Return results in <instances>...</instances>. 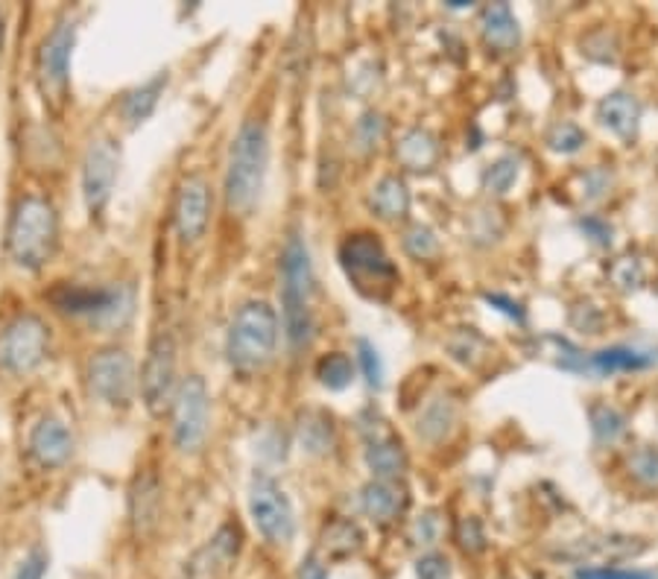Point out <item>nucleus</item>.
Segmentation results:
<instances>
[{"label":"nucleus","mask_w":658,"mask_h":579,"mask_svg":"<svg viewBox=\"0 0 658 579\" xmlns=\"http://www.w3.org/2000/svg\"><path fill=\"white\" fill-rule=\"evenodd\" d=\"M270 168V129L263 120H244L237 129L226 170V208L237 217L252 214Z\"/></svg>","instance_id":"obj_1"},{"label":"nucleus","mask_w":658,"mask_h":579,"mask_svg":"<svg viewBox=\"0 0 658 579\" xmlns=\"http://www.w3.org/2000/svg\"><path fill=\"white\" fill-rule=\"evenodd\" d=\"M281 320L276 308L263 299H252L237 308L226 334V357L231 369L252 375L272 361L279 349Z\"/></svg>","instance_id":"obj_2"},{"label":"nucleus","mask_w":658,"mask_h":579,"mask_svg":"<svg viewBox=\"0 0 658 579\" xmlns=\"http://www.w3.org/2000/svg\"><path fill=\"white\" fill-rule=\"evenodd\" d=\"M9 255L21 269H42L60 246V217L44 196H24L9 219Z\"/></svg>","instance_id":"obj_3"},{"label":"nucleus","mask_w":658,"mask_h":579,"mask_svg":"<svg viewBox=\"0 0 658 579\" xmlns=\"http://www.w3.org/2000/svg\"><path fill=\"white\" fill-rule=\"evenodd\" d=\"M281 313L293 349L311 343L313 336V264L308 244L293 235L281 255Z\"/></svg>","instance_id":"obj_4"},{"label":"nucleus","mask_w":658,"mask_h":579,"mask_svg":"<svg viewBox=\"0 0 658 579\" xmlns=\"http://www.w3.org/2000/svg\"><path fill=\"white\" fill-rule=\"evenodd\" d=\"M339 264L346 269V276L355 281L366 293V287H371V296H387V290L398 285V269L389 260L387 249L378 237L369 232L360 235H348L339 246Z\"/></svg>","instance_id":"obj_5"},{"label":"nucleus","mask_w":658,"mask_h":579,"mask_svg":"<svg viewBox=\"0 0 658 579\" xmlns=\"http://www.w3.org/2000/svg\"><path fill=\"white\" fill-rule=\"evenodd\" d=\"M208 419H212V393L199 375H187L179 384L173 404H170V428L173 442L182 453H196L208 437Z\"/></svg>","instance_id":"obj_6"},{"label":"nucleus","mask_w":658,"mask_h":579,"mask_svg":"<svg viewBox=\"0 0 658 579\" xmlns=\"http://www.w3.org/2000/svg\"><path fill=\"white\" fill-rule=\"evenodd\" d=\"M249 515L263 542L281 547L295 536V513L288 492L263 471H255L249 480Z\"/></svg>","instance_id":"obj_7"},{"label":"nucleus","mask_w":658,"mask_h":579,"mask_svg":"<svg viewBox=\"0 0 658 579\" xmlns=\"http://www.w3.org/2000/svg\"><path fill=\"white\" fill-rule=\"evenodd\" d=\"M51 354V331L39 317L24 313L0 331V372L30 375Z\"/></svg>","instance_id":"obj_8"},{"label":"nucleus","mask_w":658,"mask_h":579,"mask_svg":"<svg viewBox=\"0 0 658 579\" xmlns=\"http://www.w3.org/2000/svg\"><path fill=\"white\" fill-rule=\"evenodd\" d=\"M176 340L168 328H159L147 349L144 369H141V395L152 416H161L176 395Z\"/></svg>","instance_id":"obj_9"},{"label":"nucleus","mask_w":658,"mask_h":579,"mask_svg":"<svg viewBox=\"0 0 658 579\" xmlns=\"http://www.w3.org/2000/svg\"><path fill=\"white\" fill-rule=\"evenodd\" d=\"M76 44V24L74 21H62L44 35L39 56H35V74H39V85H42L44 100H51L53 106H62L65 94H68L71 79V56H74Z\"/></svg>","instance_id":"obj_10"},{"label":"nucleus","mask_w":658,"mask_h":579,"mask_svg":"<svg viewBox=\"0 0 658 579\" xmlns=\"http://www.w3.org/2000/svg\"><path fill=\"white\" fill-rule=\"evenodd\" d=\"M136 384V363L123 349H103L88 361V386L109 407H127Z\"/></svg>","instance_id":"obj_11"},{"label":"nucleus","mask_w":658,"mask_h":579,"mask_svg":"<svg viewBox=\"0 0 658 579\" xmlns=\"http://www.w3.org/2000/svg\"><path fill=\"white\" fill-rule=\"evenodd\" d=\"M118 164L120 152L115 141L109 138H97L88 143V152L83 159V193L85 205L94 214H103V208L109 205L115 182H118Z\"/></svg>","instance_id":"obj_12"},{"label":"nucleus","mask_w":658,"mask_h":579,"mask_svg":"<svg viewBox=\"0 0 658 579\" xmlns=\"http://www.w3.org/2000/svg\"><path fill=\"white\" fill-rule=\"evenodd\" d=\"M364 439H366V465H369L375 480H401L407 474V451L396 430L389 428L387 421L380 419L378 412H369V421H364Z\"/></svg>","instance_id":"obj_13"},{"label":"nucleus","mask_w":658,"mask_h":579,"mask_svg":"<svg viewBox=\"0 0 658 579\" xmlns=\"http://www.w3.org/2000/svg\"><path fill=\"white\" fill-rule=\"evenodd\" d=\"M240 527L237 524H223V527L208 538V545H203L191 559L185 562V573L182 579H223L231 565L237 562L240 554Z\"/></svg>","instance_id":"obj_14"},{"label":"nucleus","mask_w":658,"mask_h":579,"mask_svg":"<svg viewBox=\"0 0 658 579\" xmlns=\"http://www.w3.org/2000/svg\"><path fill=\"white\" fill-rule=\"evenodd\" d=\"M208 217H212V193H208V182L203 176H187L176 191V202H173V223H176L179 237L185 244H196L208 228Z\"/></svg>","instance_id":"obj_15"},{"label":"nucleus","mask_w":658,"mask_h":579,"mask_svg":"<svg viewBox=\"0 0 658 579\" xmlns=\"http://www.w3.org/2000/svg\"><path fill=\"white\" fill-rule=\"evenodd\" d=\"M51 304L65 317H103L120 304V290L91 285H56L47 293Z\"/></svg>","instance_id":"obj_16"},{"label":"nucleus","mask_w":658,"mask_h":579,"mask_svg":"<svg viewBox=\"0 0 658 579\" xmlns=\"http://www.w3.org/2000/svg\"><path fill=\"white\" fill-rule=\"evenodd\" d=\"M600 127L621 138V141H635L641 129V103L629 92H612L597 103Z\"/></svg>","instance_id":"obj_17"},{"label":"nucleus","mask_w":658,"mask_h":579,"mask_svg":"<svg viewBox=\"0 0 658 579\" xmlns=\"http://www.w3.org/2000/svg\"><path fill=\"white\" fill-rule=\"evenodd\" d=\"M486 47L495 53H513L521 44V26L509 3H486L477 18Z\"/></svg>","instance_id":"obj_18"},{"label":"nucleus","mask_w":658,"mask_h":579,"mask_svg":"<svg viewBox=\"0 0 658 579\" xmlns=\"http://www.w3.org/2000/svg\"><path fill=\"white\" fill-rule=\"evenodd\" d=\"M30 451L44 469H62L74 453V437L60 419H42L30 433Z\"/></svg>","instance_id":"obj_19"},{"label":"nucleus","mask_w":658,"mask_h":579,"mask_svg":"<svg viewBox=\"0 0 658 579\" xmlns=\"http://www.w3.org/2000/svg\"><path fill=\"white\" fill-rule=\"evenodd\" d=\"M360 506L375 524H392L407 510V489L401 480H371L360 492Z\"/></svg>","instance_id":"obj_20"},{"label":"nucleus","mask_w":658,"mask_h":579,"mask_svg":"<svg viewBox=\"0 0 658 579\" xmlns=\"http://www.w3.org/2000/svg\"><path fill=\"white\" fill-rule=\"evenodd\" d=\"M161 515V483L152 471L138 474L129 492V518L136 527L138 536H147L150 529H155Z\"/></svg>","instance_id":"obj_21"},{"label":"nucleus","mask_w":658,"mask_h":579,"mask_svg":"<svg viewBox=\"0 0 658 579\" xmlns=\"http://www.w3.org/2000/svg\"><path fill=\"white\" fill-rule=\"evenodd\" d=\"M396 159L410 173H428V170L436 168L439 161L436 135L422 127L407 129L396 143Z\"/></svg>","instance_id":"obj_22"},{"label":"nucleus","mask_w":658,"mask_h":579,"mask_svg":"<svg viewBox=\"0 0 658 579\" xmlns=\"http://www.w3.org/2000/svg\"><path fill=\"white\" fill-rule=\"evenodd\" d=\"M410 191L401 176H384L375 182L369 193L371 214L384 223H401L410 214Z\"/></svg>","instance_id":"obj_23"},{"label":"nucleus","mask_w":658,"mask_h":579,"mask_svg":"<svg viewBox=\"0 0 658 579\" xmlns=\"http://www.w3.org/2000/svg\"><path fill=\"white\" fill-rule=\"evenodd\" d=\"M168 88V74L152 76L150 83L138 85L132 92L123 94V100H120V115L127 120V127H141L147 118H150L155 106H159L161 94Z\"/></svg>","instance_id":"obj_24"},{"label":"nucleus","mask_w":658,"mask_h":579,"mask_svg":"<svg viewBox=\"0 0 658 579\" xmlns=\"http://www.w3.org/2000/svg\"><path fill=\"white\" fill-rule=\"evenodd\" d=\"M456 425V404L447 395H433L431 401L424 404L419 419H416V433L424 442H442V439L454 430Z\"/></svg>","instance_id":"obj_25"},{"label":"nucleus","mask_w":658,"mask_h":579,"mask_svg":"<svg viewBox=\"0 0 658 579\" xmlns=\"http://www.w3.org/2000/svg\"><path fill=\"white\" fill-rule=\"evenodd\" d=\"M656 361H658L656 354H647V352H638V349H624V345H615V349H603V352L585 357V369L583 372H597V375H615V372L647 369V366H652Z\"/></svg>","instance_id":"obj_26"},{"label":"nucleus","mask_w":658,"mask_h":579,"mask_svg":"<svg viewBox=\"0 0 658 579\" xmlns=\"http://www.w3.org/2000/svg\"><path fill=\"white\" fill-rule=\"evenodd\" d=\"M322 554L328 559H348V556L360 554L364 547V529L357 527L352 518H337L325 524L320 536Z\"/></svg>","instance_id":"obj_27"},{"label":"nucleus","mask_w":658,"mask_h":579,"mask_svg":"<svg viewBox=\"0 0 658 579\" xmlns=\"http://www.w3.org/2000/svg\"><path fill=\"white\" fill-rule=\"evenodd\" d=\"M299 442L308 453L313 457H322L328 453L331 446H334V425H331V416H325L322 410H304L299 416Z\"/></svg>","instance_id":"obj_28"},{"label":"nucleus","mask_w":658,"mask_h":579,"mask_svg":"<svg viewBox=\"0 0 658 579\" xmlns=\"http://www.w3.org/2000/svg\"><path fill=\"white\" fill-rule=\"evenodd\" d=\"M316 378H320V384L325 386V389H331V393H343V389H348L352 380H355V363H352L348 354L331 352L316 363Z\"/></svg>","instance_id":"obj_29"},{"label":"nucleus","mask_w":658,"mask_h":579,"mask_svg":"<svg viewBox=\"0 0 658 579\" xmlns=\"http://www.w3.org/2000/svg\"><path fill=\"white\" fill-rule=\"evenodd\" d=\"M447 349L454 354V361L465 363V366H477V363L489 357V343H486L474 328H460V331L447 340Z\"/></svg>","instance_id":"obj_30"},{"label":"nucleus","mask_w":658,"mask_h":579,"mask_svg":"<svg viewBox=\"0 0 658 579\" xmlns=\"http://www.w3.org/2000/svg\"><path fill=\"white\" fill-rule=\"evenodd\" d=\"M518 173H521V164L515 156H500L498 161H492L486 173H483V187L495 196H504V193L513 191V185L518 182Z\"/></svg>","instance_id":"obj_31"},{"label":"nucleus","mask_w":658,"mask_h":579,"mask_svg":"<svg viewBox=\"0 0 658 579\" xmlns=\"http://www.w3.org/2000/svg\"><path fill=\"white\" fill-rule=\"evenodd\" d=\"M591 430H594V439H597V442H615V439L624 437L626 430L624 412H617L615 407H608V404L591 407Z\"/></svg>","instance_id":"obj_32"},{"label":"nucleus","mask_w":658,"mask_h":579,"mask_svg":"<svg viewBox=\"0 0 658 579\" xmlns=\"http://www.w3.org/2000/svg\"><path fill=\"white\" fill-rule=\"evenodd\" d=\"M626 469H629V478L635 483H641L647 489H658V448H635L629 453V460H626Z\"/></svg>","instance_id":"obj_33"},{"label":"nucleus","mask_w":658,"mask_h":579,"mask_svg":"<svg viewBox=\"0 0 658 579\" xmlns=\"http://www.w3.org/2000/svg\"><path fill=\"white\" fill-rule=\"evenodd\" d=\"M544 141H548L550 150L559 152V156H574V152H580L585 147V132L576 127L574 120H559V124L550 127Z\"/></svg>","instance_id":"obj_34"},{"label":"nucleus","mask_w":658,"mask_h":579,"mask_svg":"<svg viewBox=\"0 0 658 579\" xmlns=\"http://www.w3.org/2000/svg\"><path fill=\"white\" fill-rule=\"evenodd\" d=\"M384 138H387V120L380 111H366L364 118L355 124L357 152H375Z\"/></svg>","instance_id":"obj_35"},{"label":"nucleus","mask_w":658,"mask_h":579,"mask_svg":"<svg viewBox=\"0 0 658 579\" xmlns=\"http://www.w3.org/2000/svg\"><path fill=\"white\" fill-rule=\"evenodd\" d=\"M404 253L416 260H431L439 255V237L433 235V228L416 223L404 232Z\"/></svg>","instance_id":"obj_36"},{"label":"nucleus","mask_w":658,"mask_h":579,"mask_svg":"<svg viewBox=\"0 0 658 579\" xmlns=\"http://www.w3.org/2000/svg\"><path fill=\"white\" fill-rule=\"evenodd\" d=\"M439 536H442V518H439L436 510H428V513H422L419 518L413 521V527H410V542H413L416 547H424V550L436 547Z\"/></svg>","instance_id":"obj_37"},{"label":"nucleus","mask_w":658,"mask_h":579,"mask_svg":"<svg viewBox=\"0 0 658 579\" xmlns=\"http://www.w3.org/2000/svg\"><path fill=\"white\" fill-rule=\"evenodd\" d=\"M357 363H360V369H364V378L371 389H380L384 386V363L378 357V349L369 343V340H357Z\"/></svg>","instance_id":"obj_38"},{"label":"nucleus","mask_w":658,"mask_h":579,"mask_svg":"<svg viewBox=\"0 0 658 579\" xmlns=\"http://www.w3.org/2000/svg\"><path fill=\"white\" fill-rule=\"evenodd\" d=\"M456 545L463 547L465 554H483L486 550V533H483V524L474 515H465L456 524Z\"/></svg>","instance_id":"obj_39"},{"label":"nucleus","mask_w":658,"mask_h":579,"mask_svg":"<svg viewBox=\"0 0 658 579\" xmlns=\"http://www.w3.org/2000/svg\"><path fill=\"white\" fill-rule=\"evenodd\" d=\"M612 281H615L617 290H624V293H633V290H638L644 281V269L641 264H638V258H621L612 267Z\"/></svg>","instance_id":"obj_40"},{"label":"nucleus","mask_w":658,"mask_h":579,"mask_svg":"<svg viewBox=\"0 0 658 579\" xmlns=\"http://www.w3.org/2000/svg\"><path fill=\"white\" fill-rule=\"evenodd\" d=\"M419 579H451V562L442 554H424L416 562Z\"/></svg>","instance_id":"obj_41"},{"label":"nucleus","mask_w":658,"mask_h":579,"mask_svg":"<svg viewBox=\"0 0 658 579\" xmlns=\"http://www.w3.org/2000/svg\"><path fill=\"white\" fill-rule=\"evenodd\" d=\"M44 573H47V554L44 550H33V554H26L21 559L12 579H44Z\"/></svg>","instance_id":"obj_42"},{"label":"nucleus","mask_w":658,"mask_h":579,"mask_svg":"<svg viewBox=\"0 0 658 579\" xmlns=\"http://www.w3.org/2000/svg\"><path fill=\"white\" fill-rule=\"evenodd\" d=\"M576 579H652L641 571H617V568H583L576 571Z\"/></svg>","instance_id":"obj_43"},{"label":"nucleus","mask_w":658,"mask_h":579,"mask_svg":"<svg viewBox=\"0 0 658 579\" xmlns=\"http://www.w3.org/2000/svg\"><path fill=\"white\" fill-rule=\"evenodd\" d=\"M580 226H583L585 235H591V240H594V244H600V246L612 244V226H608V223H603V219L585 217Z\"/></svg>","instance_id":"obj_44"},{"label":"nucleus","mask_w":658,"mask_h":579,"mask_svg":"<svg viewBox=\"0 0 658 579\" xmlns=\"http://www.w3.org/2000/svg\"><path fill=\"white\" fill-rule=\"evenodd\" d=\"M295 579H328V568H325L316 556H308V559H302V565H299Z\"/></svg>","instance_id":"obj_45"},{"label":"nucleus","mask_w":658,"mask_h":579,"mask_svg":"<svg viewBox=\"0 0 658 579\" xmlns=\"http://www.w3.org/2000/svg\"><path fill=\"white\" fill-rule=\"evenodd\" d=\"M486 302H489V304H500L498 311H504V313H507V317H513V320L524 322V311H521V304H518V302H513V299H504V296H498V293H495V296L489 293V296H486Z\"/></svg>","instance_id":"obj_46"},{"label":"nucleus","mask_w":658,"mask_h":579,"mask_svg":"<svg viewBox=\"0 0 658 579\" xmlns=\"http://www.w3.org/2000/svg\"><path fill=\"white\" fill-rule=\"evenodd\" d=\"M0 51H3V18H0Z\"/></svg>","instance_id":"obj_47"}]
</instances>
